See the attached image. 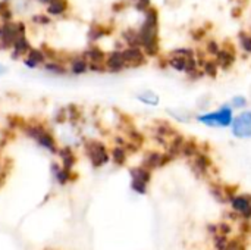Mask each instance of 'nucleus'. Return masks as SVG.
Here are the masks:
<instances>
[{"label": "nucleus", "instance_id": "obj_15", "mask_svg": "<svg viewBox=\"0 0 251 250\" xmlns=\"http://www.w3.org/2000/svg\"><path fill=\"white\" fill-rule=\"evenodd\" d=\"M215 60H216V63H218V66L221 69H229L235 63V50H234L232 44H229V47L222 46L221 50L216 53Z\"/></svg>", "mask_w": 251, "mask_h": 250}, {"label": "nucleus", "instance_id": "obj_32", "mask_svg": "<svg viewBox=\"0 0 251 250\" xmlns=\"http://www.w3.org/2000/svg\"><path fill=\"white\" fill-rule=\"evenodd\" d=\"M128 1L135 7V10H138L141 13H144L149 7H151V1L150 0H128Z\"/></svg>", "mask_w": 251, "mask_h": 250}, {"label": "nucleus", "instance_id": "obj_5", "mask_svg": "<svg viewBox=\"0 0 251 250\" xmlns=\"http://www.w3.org/2000/svg\"><path fill=\"white\" fill-rule=\"evenodd\" d=\"M26 27L21 21H6L0 24V46L3 50H9L12 44L16 41V38L22 34H25Z\"/></svg>", "mask_w": 251, "mask_h": 250}, {"label": "nucleus", "instance_id": "obj_35", "mask_svg": "<svg viewBox=\"0 0 251 250\" xmlns=\"http://www.w3.org/2000/svg\"><path fill=\"white\" fill-rule=\"evenodd\" d=\"M53 119H54V122H57V124H63L65 121H68L66 108H60V109H57V111H56V113H54V116H53Z\"/></svg>", "mask_w": 251, "mask_h": 250}, {"label": "nucleus", "instance_id": "obj_8", "mask_svg": "<svg viewBox=\"0 0 251 250\" xmlns=\"http://www.w3.org/2000/svg\"><path fill=\"white\" fill-rule=\"evenodd\" d=\"M122 53H124V57L126 62V69L128 68H140L147 63V56L140 46H126L122 50Z\"/></svg>", "mask_w": 251, "mask_h": 250}, {"label": "nucleus", "instance_id": "obj_27", "mask_svg": "<svg viewBox=\"0 0 251 250\" xmlns=\"http://www.w3.org/2000/svg\"><path fill=\"white\" fill-rule=\"evenodd\" d=\"M122 41L126 46H140V37H138V29H125L122 32Z\"/></svg>", "mask_w": 251, "mask_h": 250}, {"label": "nucleus", "instance_id": "obj_38", "mask_svg": "<svg viewBox=\"0 0 251 250\" xmlns=\"http://www.w3.org/2000/svg\"><path fill=\"white\" fill-rule=\"evenodd\" d=\"M6 72H7V66H4L3 63H0V77L4 75Z\"/></svg>", "mask_w": 251, "mask_h": 250}, {"label": "nucleus", "instance_id": "obj_39", "mask_svg": "<svg viewBox=\"0 0 251 250\" xmlns=\"http://www.w3.org/2000/svg\"><path fill=\"white\" fill-rule=\"evenodd\" d=\"M38 1H40L41 4H46V6H47V4H49V3H50L51 0H38Z\"/></svg>", "mask_w": 251, "mask_h": 250}, {"label": "nucleus", "instance_id": "obj_26", "mask_svg": "<svg viewBox=\"0 0 251 250\" xmlns=\"http://www.w3.org/2000/svg\"><path fill=\"white\" fill-rule=\"evenodd\" d=\"M110 158H112V161L116 164V165H124L125 162H126V159H128V150H126V147L125 146H116L115 144V147L110 150Z\"/></svg>", "mask_w": 251, "mask_h": 250}, {"label": "nucleus", "instance_id": "obj_10", "mask_svg": "<svg viewBox=\"0 0 251 250\" xmlns=\"http://www.w3.org/2000/svg\"><path fill=\"white\" fill-rule=\"evenodd\" d=\"M176 134L178 133L175 131V128L171 124H168L166 121H157L151 127V136L154 137L156 141H159L163 146H168L169 140Z\"/></svg>", "mask_w": 251, "mask_h": 250}, {"label": "nucleus", "instance_id": "obj_1", "mask_svg": "<svg viewBox=\"0 0 251 250\" xmlns=\"http://www.w3.org/2000/svg\"><path fill=\"white\" fill-rule=\"evenodd\" d=\"M140 47L147 57H156L160 52L159 46V13L154 7L144 12V21L138 28Z\"/></svg>", "mask_w": 251, "mask_h": 250}, {"label": "nucleus", "instance_id": "obj_7", "mask_svg": "<svg viewBox=\"0 0 251 250\" xmlns=\"http://www.w3.org/2000/svg\"><path fill=\"white\" fill-rule=\"evenodd\" d=\"M232 134L238 139H250L251 137V111L241 112L237 118H234Z\"/></svg>", "mask_w": 251, "mask_h": 250}, {"label": "nucleus", "instance_id": "obj_17", "mask_svg": "<svg viewBox=\"0 0 251 250\" xmlns=\"http://www.w3.org/2000/svg\"><path fill=\"white\" fill-rule=\"evenodd\" d=\"M232 208L243 217H251V197L249 194H240L232 197Z\"/></svg>", "mask_w": 251, "mask_h": 250}, {"label": "nucleus", "instance_id": "obj_2", "mask_svg": "<svg viewBox=\"0 0 251 250\" xmlns=\"http://www.w3.org/2000/svg\"><path fill=\"white\" fill-rule=\"evenodd\" d=\"M166 63L168 66H171L172 69L178 71V72H184V74H188L190 77L199 71V60H197V55L193 49H188V47H179V49H175L172 50L169 55H168V59H166Z\"/></svg>", "mask_w": 251, "mask_h": 250}, {"label": "nucleus", "instance_id": "obj_18", "mask_svg": "<svg viewBox=\"0 0 251 250\" xmlns=\"http://www.w3.org/2000/svg\"><path fill=\"white\" fill-rule=\"evenodd\" d=\"M69 9V3L68 0H51L47 6H46V13L50 18H59L63 16Z\"/></svg>", "mask_w": 251, "mask_h": 250}, {"label": "nucleus", "instance_id": "obj_11", "mask_svg": "<svg viewBox=\"0 0 251 250\" xmlns=\"http://www.w3.org/2000/svg\"><path fill=\"white\" fill-rule=\"evenodd\" d=\"M104 66H106V72H110V74H119L124 69H126V62H125L122 50L116 49V50L106 53Z\"/></svg>", "mask_w": 251, "mask_h": 250}, {"label": "nucleus", "instance_id": "obj_34", "mask_svg": "<svg viewBox=\"0 0 251 250\" xmlns=\"http://www.w3.org/2000/svg\"><path fill=\"white\" fill-rule=\"evenodd\" d=\"M221 44L216 41V40H209L207 43H206V53H209V55H212V56H216V53L221 50Z\"/></svg>", "mask_w": 251, "mask_h": 250}, {"label": "nucleus", "instance_id": "obj_28", "mask_svg": "<svg viewBox=\"0 0 251 250\" xmlns=\"http://www.w3.org/2000/svg\"><path fill=\"white\" fill-rule=\"evenodd\" d=\"M200 152L196 140H185L184 144H182V150H181V156H185V158H193L196 156L197 153Z\"/></svg>", "mask_w": 251, "mask_h": 250}, {"label": "nucleus", "instance_id": "obj_3", "mask_svg": "<svg viewBox=\"0 0 251 250\" xmlns=\"http://www.w3.org/2000/svg\"><path fill=\"white\" fill-rule=\"evenodd\" d=\"M21 130L22 133L29 137L31 140H34L40 147L51 152V153H56L57 152V143H56V139L53 137V134L40 122H24L21 125Z\"/></svg>", "mask_w": 251, "mask_h": 250}, {"label": "nucleus", "instance_id": "obj_24", "mask_svg": "<svg viewBox=\"0 0 251 250\" xmlns=\"http://www.w3.org/2000/svg\"><path fill=\"white\" fill-rule=\"evenodd\" d=\"M110 32V29H107L104 25H100V24H93L87 32V37L91 43H96L99 41L100 38H103L104 35H107Z\"/></svg>", "mask_w": 251, "mask_h": 250}, {"label": "nucleus", "instance_id": "obj_9", "mask_svg": "<svg viewBox=\"0 0 251 250\" xmlns=\"http://www.w3.org/2000/svg\"><path fill=\"white\" fill-rule=\"evenodd\" d=\"M150 169L144 168V167H138V168H132L131 169V187L134 192L144 194L147 190V184L150 181Z\"/></svg>", "mask_w": 251, "mask_h": 250}, {"label": "nucleus", "instance_id": "obj_20", "mask_svg": "<svg viewBox=\"0 0 251 250\" xmlns=\"http://www.w3.org/2000/svg\"><path fill=\"white\" fill-rule=\"evenodd\" d=\"M210 168V159L206 153L199 152L196 156H193V171L197 175H203L207 172V169Z\"/></svg>", "mask_w": 251, "mask_h": 250}, {"label": "nucleus", "instance_id": "obj_16", "mask_svg": "<svg viewBox=\"0 0 251 250\" xmlns=\"http://www.w3.org/2000/svg\"><path fill=\"white\" fill-rule=\"evenodd\" d=\"M31 43H29V40L26 38V35L25 34H22V35H19L18 38H16V41L12 44V47H10V59L12 60H19V59H22L29 50H31Z\"/></svg>", "mask_w": 251, "mask_h": 250}, {"label": "nucleus", "instance_id": "obj_25", "mask_svg": "<svg viewBox=\"0 0 251 250\" xmlns=\"http://www.w3.org/2000/svg\"><path fill=\"white\" fill-rule=\"evenodd\" d=\"M51 171H53V175H54L56 181L59 184H62V186L66 184L71 180V169H66V168H63L59 164H53L51 165Z\"/></svg>", "mask_w": 251, "mask_h": 250}, {"label": "nucleus", "instance_id": "obj_23", "mask_svg": "<svg viewBox=\"0 0 251 250\" xmlns=\"http://www.w3.org/2000/svg\"><path fill=\"white\" fill-rule=\"evenodd\" d=\"M135 97H137V100H138L140 103H143V105H146V106H157L159 102H160L157 93H154V91H151V90L140 91V93H137Z\"/></svg>", "mask_w": 251, "mask_h": 250}, {"label": "nucleus", "instance_id": "obj_33", "mask_svg": "<svg viewBox=\"0 0 251 250\" xmlns=\"http://www.w3.org/2000/svg\"><path fill=\"white\" fill-rule=\"evenodd\" d=\"M247 99L244 96H234L231 100V108L232 109H244L247 106Z\"/></svg>", "mask_w": 251, "mask_h": 250}, {"label": "nucleus", "instance_id": "obj_31", "mask_svg": "<svg viewBox=\"0 0 251 250\" xmlns=\"http://www.w3.org/2000/svg\"><path fill=\"white\" fill-rule=\"evenodd\" d=\"M31 21L35 25H40V27H46V25H49L51 22V19H50V16L47 13H37V15H34L31 18Z\"/></svg>", "mask_w": 251, "mask_h": 250}, {"label": "nucleus", "instance_id": "obj_4", "mask_svg": "<svg viewBox=\"0 0 251 250\" xmlns=\"http://www.w3.org/2000/svg\"><path fill=\"white\" fill-rule=\"evenodd\" d=\"M232 111L234 109L229 105H225V106L219 108L218 111L199 115L197 121L203 125H207V127L225 128V127H229L234 121V112Z\"/></svg>", "mask_w": 251, "mask_h": 250}, {"label": "nucleus", "instance_id": "obj_13", "mask_svg": "<svg viewBox=\"0 0 251 250\" xmlns=\"http://www.w3.org/2000/svg\"><path fill=\"white\" fill-rule=\"evenodd\" d=\"M169 161H172V158L168 153H160V152H149L144 159H143V167L147 169H157L162 168L163 165H166Z\"/></svg>", "mask_w": 251, "mask_h": 250}, {"label": "nucleus", "instance_id": "obj_29", "mask_svg": "<svg viewBox=\"0 0 251 250\" xmlns=\"http://www.w3.org/2000/svg\"><path fill=\"white\" fill-rule=\"evenodd\" d=\"M168 113L174 118V119H176V121H179V122H188L190 121V118H191V115H190V112L188 111H185V109H172V111H168Z\"/></svg>", "mask_w": 251, "mask_h": 250}, {"label": "nucleus", "instance_id": "obj_6", "mask_svg": "<svg viewBox=\"0 0 251 250\" xmlns=\"http://www.w3.org/2000/svg\"><path fill=\"white\" fill-rule=\"evenodd\" d=\"M84 152L94 168L106 165L110 159V152L107 150L106 144L99 140H90L84 143Z\"/></svg>", "mask_w": 251, "mask_h": 250}, {"label": "nucleus", "instance_id": "obj_12", "mask_svg": "<svg viewBox=\"0 0 251 250\" xmlns=\"http://www.w3.org/2000/svg\"><path fill=\"white\" fill-rule=\"evenodd\" d=\"M47 57H46V53L43 49H37V47H31V50L22 57V62L24 65L28 68V69H37L40 66H43L46 63Z\"/></svg>", "mask_w": 251, "mask_h": 250}, {"label": "nucleus", "instance_id": "obj_21", "mask_svg": "<svg viewBox=\"0 0 251 250\" xmlns=\"http://www.w3.org/2000/svg\"><path fill=\"white\" fill-rule=\"evenodd\" d=\"M82 55L85 56V59L88 60V63H104V59H106V52L101 50L99 46H90L87 47Z\"/></svg>", "mask_w": 251, "mask_h": 250}, {"label": "nucleus", "instance_id": "obj_36", "mask_svg": "<svg viewBox=\"0 0 251 250\" xmlns=\"http://www.w3.org/2000/svg\"><path fill=\"white\" fill-rule=\"evenodd\" d=\"M204 37H206V29L204 28H197V29L193 31V38L194 40L199 41V40H203Z\"/></svg>", "mask_w": 251, "mask_h": 250}, {"label": "nucleus", "instance_id": "obj_30", "mask_svg": "<svg viewBox=\"0 0 251 250\" xmlns=\"http://www.w3.org/2000/svg\"><path fill=\"white\" fill-rule=\"evenodd\" d=\"M238 41H240V46L241 49L251 55V34L250 32H240L238 34Z\"/></svg>", "mask_w": 251, "mask_h": 250}, {"label": "nucleus", "instance_id": "obj_37", "mask_svg": "<svg viewBox=\"0 0 251 250\" xmlns=\"http://www.w3.org/2000/svg\"><path fill=\"white\" fill-rule=\"evenodd\" d=\"M226 250H241L238 245L235 243H226Z\"/></svg>", "mask_w": 251, "mask_h": 250}, {"label": "nucleus", "instance_id": "obj_19", "mask_svg": "<svg viewBox=\"0 0 251 250\" xmlns=\"http://www.w3.org/2000/svg\"><path fill=\"white\" fill-rule=\"evenodd\" d=\"M57 156L60 158V162H62V167L63 168H66V169H71L72 171V168L75 167V164H76V156H75V153H74V150L69 147V146H63V147H60V149H57Z\"/></svg>", "mask_w": 251, "mask_h": 250}, {"label": "nucleus", "instance_id": "obj_14", "mask_svg": "<svg viewBox=\"0 0 251 250\" xmlns=\"http://www.w3.org/2000/svg\"><path fill=\"white\" fill-rule=\"evenodd\" d=\"M68 63H69L68 71H69L71 75L79 77V75H84V74L88 72V60L85 59V56L82 53L69 56Z\"/></svg>", "mask_w": 251, "mask_h": 250}, {"label": "nucleus", "instance_id": "obj_22", "mask_svg": "<svg viewBox=\"0 0 251 250\" xmlns=\"http://www.w3.org/2000/svg\"><path fill=\"white\" fill-rule=\"evenodd\" d=\"M43 69L44 72L54 75V77H65L69 74L68 68L62 62H57V60H46V63L43 65Z\"/></svg>", "mask_w": 251, "mask_h": 250}]
</instances>
